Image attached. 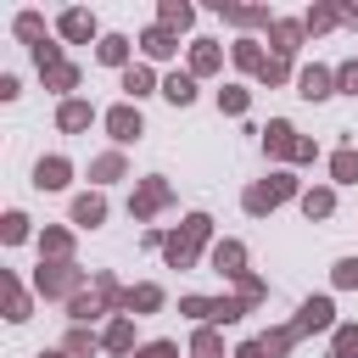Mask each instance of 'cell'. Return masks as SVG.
<instances>
[{"mask_svg":"<svg viewBox=\"0 0 358 358\" xmlns=\"http://www.w3.org/2000/svg\"><path fill=\"white\" fill-rule=\"evenodd\" d=\"M218 11H224V17L235 22V28H257V22H274V17L263 11V6H224V0H218Z\"/></svg>","mask_w":358,"mask_h":358,"instance_id":"e0dca14e","label":"cell"},{"mask_svg":"<svg viewBox=\"0 0 358 358\" xmlns=\"http://www.w3.org/2000/svg\"><path fill=\"white\" fill-rule=\"evenodd\" d=\"M140 45H145V56H157V62L179 50V39H173V28H162V22H157V28H145V34H140Z\"/></svg>","mask_w":358,"mask_h":358,"instance_id":"9c48e42d","label":"cell"},{"mask_svg":"<svg viewBox=\"0 0 358 358\" xmlns=\"http://www.w3.org/2000/svg\"><path fill=\"white\" fill-rule=\"evenodd\" d=\"M246 101H252V95H246L241 84H224V90H218V112H246Z\"/></svg>","mask_w":358,"mask_h":358,"instance_id":"484cf974","label":"cell"},{"mask_svg":"<svg viewBox=\"0 0 358 358\" xmlns=\"http://www.w3.org/2000/svg\"><path fill=\"white\" fill-rule=\"evenodd\" d=\"M67 308H73V319H95V313H101V302H95V296H73Z\"/></svg>","mask_w":358,"mask_h":358,"instance_id":"f35d334b","label":"cell"},{"mask_svg":"<svg viewBox=\"0 0 358 358\" xmlns=\"http://www.w3.org/2000/svg\"><path fill=\"white\" fill-rule=\"evenodd\" d=\"M134 358H179V347H173V341H151V347H140Z\"/></svg>","mask_w":358,"mask_h":358,"instance_id":"60d3db41","label":"cell"},{"mask_svg":"<svg viewBox=\"0 0 358 358\" xmlns=\"http://www.w3.org/2000/svg\"><path fill=\"white\" fill-rule=\"evenodd\" d=\"M235 358H268V352H263V341H246V347H241Z\"/></svg>","mask_w":358,"mask_h":358,"instance_id":"7bdbcfd3","label":"cell"},{"mask_svg":"<svg viewBox=\"0 0 358 358\" xmlns=\"http://www.w3.org/2000/svg\"><path fill=\"white\" fill-rule=\"evenodd\" d=\"M34 62H39V73H50V67H62V50H56L50 39H39V45H34Z\"/></svg>","mask_w":358,"mask_h":358,"instance_id":"f546056e","label":"cell"},{"mask_svg":"<svg viewBox=\"0 0 358 358\" xmlns=\"http://www.w3.org/2000/svg\"><path fill=\"white\" fill-rule=\"evenodd\" d=\"M218 62H224V50H218L213 39H196V50H190V73H218Z\"/></svg>","mask_w":358,"mask_h":358,"instance_id":"ac0fdd59","label":"cell"},{"mask_svg":"<svg viewBox=\"0 0 358 358\" xmlns=\"http://www.w3.org/2000/svg\"><path fill=\"white\" fill-rule=\"evenodd\" d=\"M291 190H296V179H291V173H274V179H263V185L246 190V213H268V207H280Z\"/></svg>","mask_w":358,"mask_h":358,"instance_id":"7a4b0ae2","label":"cell"},{"mask_svg":"<svg viewBox=\"0 0 358 358\" xmlns=\"http://www.w3.org/2000/svg\"><path fill=\"white\" fill-rule=\"evenodd\" d=\"M330 173H336L341 185H347V179H358V157H352V151H336V157H330Z\"/></svg>","mask_w":358,"mask_h":358,"instance_id":"f1b7e54d","label":"cell"},{"mask_svg":"<svg viewBox=\"0 0 358 358\" xmlns=\"http://www.w3.org/2000/svg\"><path fill=\"white\" fill-rule=\"evenodd\" d=\"M235 62H241L246 73H263V62H268V56L257 50V39H235Z\"/></svg>","mask_w":358,"mask_h":358,"instance_id":"603a6c76","label":"cell"},{"mask_svg":"<svg viewBox=\"0 0 358 358\" xmlns=\"http://www.w3.org/2000/svg\"><path fill=\"white\" fill-rule=\"evenodd\" d=\"M330 313H336V308H330V296H308V302H302V313H296V336H302V330H324V324H330Z\"/></svg>","mask_w":358,"mask_h":358,"instance_id":"ba28073f","label":"cell"},{"mask_svg":"<svg viewBox=\"0 0 358 358\" xmlns=\"http://www.w3.org/2000/svg\"><path fill=\"white\" fill-rule=\"evenodd\" d=\"M123 90H129L134 101H140V95H151V67H129V73H123Z\"/></svg>","mask_w":358,"mask_h":358,"instance_id":"d4e9b609","label":"cell"},{"mask_svg":"<svg viewBox=\"0 0 358 358\" xmlns=\"http://www.w3.org/2000/svg\"><path fill=\"white\" fill-rule=\"evenodd\" d=\"M201 241H207V213H190V218H185V229L162 241V246H168V263H173V268H185V263L196 257V246H201Z\"/></svg>","mask_w":358,"mask_h":358,"instance_id":"6da1fadb","label":"cell"},{"mask_svg":"<svg viewBox=\"0 0 358 358\" xmlns=\"http://www.w3.org/2000/svg\"><path fill=\"white\" fill-rule=\"evenodd\" d=\"M162 201H168V185H162V179H145V190L134 196V218H151Z\"/></svg>","mask_w":358,"mask_h":358,"instance_id":"2e32d148","label":"cell"},{"mask_svg":"<svg viewBox=\"0 0 358 358\" xmlns=\"http://www.w3.org/2000/svg\"><path fill=\"white\" fill-rule=\"evenodd\" d=\"M73 285H78V268H73V263H45V268H39V291H45V296H67Z\"/></svg>","mask_w":358,"mask_h":358,"instance_id":"5b68a950","label":"cell"},{"mask_svg":"<svg viewBox=\"0 0 358 358\" xmlns=\"http://www.w3.org/2000/svg\"><path fill=\"white\" fill-rule=\"evenodd\" d=\"M39 28H45V22H39V11H22V17H17V34H22V39H34V45H39Z\"/></svg>","mask_w":358,"mask_h":358,"instance_id":"e575fe53","label":"cell"},{"mask_svg":"<svg viewBox=\"0 0 358 358\" xmlns=\"http://www.w3.org/2000/svg\"><path fill=\"white\" fill-rule=\"evenodd\" d=\"M263 145H268L274 157H296V151H302V140H296V129H291L285 117H274V123L263 129Z\"/></svg>","mask_w":358,"mask_h":358,"instance_id":"8992f818","label":"cell"},{"mask_svg":"<svg viewBox=\"0 0 358 358\" xmlns=\"http://www.w3.org/2000/svg\"><path fill=\"white\" fill-rule=\"evenodd\" d=\"M213 263H218V274H235V280L246 274V268H241V263H246V252H241L235 241H224V246H213Z\"/></svg>","mask_w":358,"mask_h":358,"instance_id":"d6986e66","label":"cell"},{"mask_svg":"<svg viewBox=\"0 0 358 358\" xmlns=\"http://www.w3.org/2000/svg\"><path fill=\"white\" fill-rule=\"evenodd\" d=\"M45 84H50V90H73V84H78V67H73V62H62V67H50V73H45Z\"/></svg>","mask_w":358,"mask_h":358,"instance_id":"4316f807","label":"cell"},{"mask_svg":"<svg viewBox=\"0 0 358 358\" xmlns=\"http://www.w3.org/2000/svg\"><path fill=\"white\" fill-rule=\"evenodd\" d=\"M95 56H101L106 67H123V73H129V39H123V34H106V39L95 45Z\"/></svg>","mask_w":358,"mask_h":358,"instance_id":"5bb4252c","label":"cell"},{"mask_svg":"<svg viewBox=\"0 0 358 358\" xmlns=\"http://www.w3.org/2000/svg\"><path fill=\"white\" fill-rule=\"evenodd\" d=\"M90 34H95V17H90V11H62V39L84 45Z\"/></svg>","mask_w":358,"mask_h":358,"instance_id":"4fadbf2b","label":"cell"},{"mask_svg":"<svg viewBox=\"0 0 358 358\" xmlns=\"http://www.w3.org/2000/svg\"><path fill=\"white\" fill-rule=\"evenodd\" d=\"M196 352H201V358H218V336L201 330V336H196Z\"/></svg>","mask_w":358,"mask_h":358,"instance_id":"b9f144b4","label":"cell"},{"mask_svg":"<svg viewBox=\"0 0 358 358\" xmlns=\"http://www.w3.org/2000/svg\"><path fill=\"white\" fill-rule=\"evenodd\" d=\"M39 358H67V352H39Z\"/></svg>","mask_w":358,"mask_h":358,"instance_id":"ee69618b","label":"cell"},{"mask_svg":"<svg viewBox=\"0 0 358 358\" xmlns=\"http://www.w3.org/2000/svg\"><path fill=\"white\" fill-rule=\"evenodd\" d=\"M6 313H11V319H28V296H22L17 280H6Z\"/></svg>","mask_w":358,"mask_h":358,"instance_id":"83f0119b","label":"cell"},{"mask_svg":"<svg viewBox=\"0 0 358 358\" xmlns=\"http://www.w3.org/2000/svg\"><path fill=\"white\" fill-rule=\"evenodd\" d=\"M0 235H6V241H22V235H28V218H22V213H6V229H0Z\"/></svg>","mask_w":358,"mask_h":358,"instance_id":"74e56055","label":"cell"},{"mask_svg":"<svg viewBox=\"0 0 358 358\" xmlns=\"http://www.w3.org/2000/svg\"><path fill=\"white\" fill-rule=\"evenodd\" d=\"M129 341H134V330H129V324L117 319V324L106 330V347H112V352H129Z\"/></svg>","mask_w":358,"mask_h":358,"instance_id":"d6a6232c","label":"cell"},{"mask_svg":"<svg viewBox=\"0 0 358 358\" xmlns=\"http://www.w3.org/2000/svg\"><path fill=\"white\" fill-rule=\"evenodd\" d=\"M101 218H106V201L101 196H73V224L78 229H95Z\"/></svg>","mask_w":358,"mask_h":358,"instance_id":"7c38bea8","label":"cell"},{"mask_svg":"<svg viewBox=\"0 0 358 358\" xmlns=\"http://www.w3.org/2000/svg\"><path fill=\"white\" fill-rule=\"evenodd\" d=\"M336 358H358V330H352V324L336 330Z\"/></svg>","mask_w":358,"mask_h":358,"instance_id":"1f68e13d","label":"cell"},{"mask_svg":"<svg viewBox=\"0 0 358 358\" xmlns=\"http://www.w3.org/2000/svg\"><path fill=\"white\" fill-rule=\"evenodd\" d=\"M336 285H358V257H341L336 263Z\"/></svg>","mask_w":358,"mask_h":358,"instance_id":"ab89813d","label":"cell"},{"mask_svg":"<svg viewBox=\"0 0 358 358\" xmlns=\"http://www.w3.org/2000/svg\"><path fill=\"white\" fill-rule=\"evenodd\" d=\"M302 34H308L302 22H268V39H274V56H280V62H291V56H296V45H302Z\"/></svg>","mask_w":358,"mask_h":358,"instance_id":"52a82bcc","label":"cell"},{"mask_svg":"<svg viewBox=\"0 0 358 358\" xmlns=\"http://www.w3.org/2000/svg\"><path fill=\"white\" fill-rule=\"evenodd\" d=\"M296 95H302V101L336 95V73H330V67H302V73H296Z\"/></svg>","mask_w":358,"mask_h":358,"instance_id":"277c9868","label":"cell"},{"mask_svg":"<svg viewBox=\"0 0 358 358\" xmlns=\"http://www.w3.org/2000/svg\"><path fill=\"white\" fill-rule=\"evenodd\" d=\"M190 22H196V11L185 0H162V28H190Z\"/></svg>","mask_w":358,"mask_h":358,"instance_id":"44dd1931","label":"cell"},{"mask_svg":"<svg viewBox=\"0 0 358 358\" xmlns=\"http://www.w3.org/2000/svg\"><path fill=\"white\" fill-rule=\"evenodd\" d=\"M90 173H95V179H123V157H117V151H106V157H101Z\"/></svg>","mask_w":358,"mask_h":358,"instance_id":"4dcf8cb0","label":"cell"},{"mask_svg":"<svg viewBox=\"0 0 358 358\" xmlns=\"http://www.w3.org/2000/svg\"><path fill=\"white\" fill-rule=\"evenodd\" d=\"M106 129H112V140H117V145H129V140H140V129H145V123H140V106H134V101H123V106H112V112H106Z\"/></svg>","mask_w":358,"mask_h":358,"instance_id":"3957f363","label":"cell"},{"mask_svg":"<svg viewBox=\"0 0 358 358\" xmlns=\"http://www.w3.org/2000/svg\"><path fill=\"white\" fill-rule=\"evenodd\" d=\"M90 117H95V106L90 101H62V112H56V123L73 134V129H90Z\"/></svg>","mask_w":358,"mask_h":358,"instance_id":"9a60e30c","label":"cell"},{"mask_svg":"<svg viewBox=\"0 0 358 358\" xmlns=\"http://www.w3.org/2000/svg\"><path fill=\"white\" fill-rule=\"evenodd\" d=\"M336 84H341L347 95H358V62H341V67H336Z\"/></svg>","mask_w":358,"mask_h":358,"instance_id":"d590c367","label":"cell"},{"mask_svg":"<svg viewBox=\"0 0 358 358\" xmlns=\"http://www.w3.org/2000/svg\"><path fill=\"white\" fill-rule=\"evenodd\" d=\"M162 95H168L173 106H190V101H196V73H168V78H162Z\"/></svg>","mask_w":358,"mask_h":358,"instance_id":"30bf717a","label":"cell"},{"mask_svg":"<svg viewBox=\"0 0 358 358\" xmlns=\"http://www.w3.org/2000/svg\"><path fill=\"white\" fill-rule=\"evenodd\" d=\"M336 22H341V6H319V11H308V17H302V28H308V34H324V28H336Z\"/></svg>","mask_w":358,"mask_h":358,"instance_id":"7402d4cb","label":"cell"},{"mask_svg":"<svg viewBox=\"0 0 358 358\" xmlns=\"http://www.w3.org/2000/svg\"><path fill=\"white\" fill-rule=\"evenodd\" d=\"M285 73H291V67L274 56V62H263V73H257V78H263V84H285Z\"/></svg>","mask_w":358,"mask_h":358,"instance_id":"8d00e7d4","label":"cell"},{"mask_svg":"<svg viewBox=\"0 0 358 358\" xmlns=\"http://www.w3.org/2000/svg\"><path fill=\"white\" fill-rule=\"evenodd\" d=\"M330 207H336L330 190H308V196H302V213H308V218H330Z\"/></svg>","mask_w":358,"mask_h":358,"instance_id":"cb8c5ba5","label":"cell"},{"mask_svg":"<svg viewBox=\"0 0 358 358\" xmlns=\"http://www.w3.org/2000/svg\"><path fill=\"white\" fill-rule=\"evenodd\" d=\"M67 173H73V168H67L62 157H45V162L34 168V185H39V190H62V185H67Z\"/></svg>","mask_w":358,"mask_h":358,"instance_id":"8fae6325","label":"cell"},{"mask_svg":"<svg viewBox=\"0 0 358 358\" xmlns=\"http://www.w3.org/2000/svg\"><path fill=\"white\" fill-rule=\"evenodd\" d=\"M90 352H95V336L73 330V336H67V358H90Z\"/></svg>","mask_w":358,"mask_h":358,"instance_id":"836d02e7","label":"cell"},{"mask_svg":"<svg viewBox=\"0 0 358 358\" xmlns=\"http://www.w3.org/2000/svg\"><path fill=\"white\" fill-rule=\"evenodd\" d=\"M123 308H129V313H151V308H162V291H157V285H134V291L123 296Z\"/></svg>","mask_w":358,"mask_h":358,"instance_id":"ffe728a7","label":"cell"}]
</instances>
